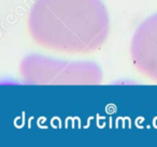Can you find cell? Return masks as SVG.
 <instances>
[{
	"label": "cell",
	"instance_id": "obj_1",
	"mask_svg": "<svg viewBox=\"0 0 157 147\" xmlns=\"http://www.w3.org/2000/svg\"><path fill=\"white\" fill-rule=\"evenodd\" d=\"M27 28L33 41L43 48L90 54L105 44L110 20L101 0H37Z\"/></svg>",
	"mask_w": 157,
	"mask_h": 147
},
{
	"label": "cell",
	"instance_id": "obj_2",
	"mask_svg": "<svg viewBox=\"0 0 157 147\" xmlns=\"http://www.w3.org/2000/svg\"><path fill=\"white\" fill-rule=\"evenodd\" d=\"M20 74L29 84L96 85L102 81V71L95 62L57 60L41 55L23 59Z\"/></svg>",
	"mask_w": 157,
	"mask_h": 147
},
{
	"label": "cell",
	"instance_id": "obj_3",
	"mask_svg": "<svg viewBox=\"0 0 157 147\" xmlns=\"http://www.w3.org/2000/svg\"><path fill=\"white\" fill-rule=\"evenodd\" d=\"M130 56L136 70L157 83V14L146 18L136 30Z\"/></svg>",
	"mask_w": 157,
	"mask_h": 147
}]
</instances>
